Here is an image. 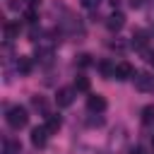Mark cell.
<instances>
[{
  "label": "cell",
  "instance_id": "1",
  "mask_svg": "<svg viewBox=\"0 0 154 154\" xmlns=\"http://www.w3.org/2000/svg\"><path fill=\"white\" fill-rule=\"evenodd\" d=\"M5 120H7V125H10L12 130H22V128H26V123H29V111H26L24 106H10L7 113H5Z\"/></svg>",
  "mask_w": 154,
  "mask_h": 154
},
{
  "label": "cell",
  "instance_id": "2",
  "mask_svg": "<svg viewBox=\"0 0 154 154\" xmlns=\"http://www.w3.org/2000/svg\"><path fill=\"white\" fill-rule=\"evenodd\" d=\"M132 82H135V89L137 91H154V77L149 72H135L132 75Z\"/></svg>",
  "mask_w": 154,
  "mask_h": 154
},
{
  "label": "cell",
  "instance_id": "3",
  "mask_svg": "<svg viewBox=\"0 0 154 154\" xmlns=\"http://www.w3.org/2000/svg\"><path fill=\"white\" fill-rule=\"evenodd\" d=\"M87 108H89L91 113H103V111L108 108V101H106L101 94H89V96H87Z\"/></svg>",
  "mask_w": 154,
  "mask_h": 154
},
{
  "label": "cell",
  "instance_id": "4",
  "mask_svg": "<svg viewBox=\"0 0 154 154\" xmlns=\"http://www.w3.org/2000/svg\"><path fill=\"white\" fill-rule=\"evenodd\" d=\"M75 91H77V89H70V87H63V89H58V94H55V101H58V106H60V108H67V106H72V101H75Z\"/></svg>",
  "mask_w": 154,
  "mask_h": 154
},
{
  "label": "cell",
  "instance_id": "5",
  "mask_svg": "<svg viewBox=\"0 0 154 154\" xmlns=\"http://www.w3.org/2000/svg\"><path fill=\"white\" fill-rule=\"evenodd\" d=\"M48 130H46V125H38V128H34L31 130V144L34 147H46V140H48Z\"/></svg>",
  "mask_w": 154,
  "mask_h": 154
},
{
  "label": "cell",
  "instance_id": "6",
  "mask_svg": "<svg viewBox=\"0 0 154 154\" xmlns=\"http://www.w3.org/2000/svg\"><path fill=\"white\" fill-rule=\"evenodd\" d=\"M106 26H108V31H120L125 26V14L123 12H113L111 17H106Z\"/></svg>",
  "mask_w": 154,
  "mask_h": 154
},
{
  "label": "cell",
  "instance_id": "7",
  "mask_svg": "<svg viewBox=\"0 0 154 154\" xmlns=\"http://www.w3.org/2000/svg\"><path fill=\"white\" fill-rule=\"evenodd\" d=\"M132 75H135V70H132V65H130L128 60H123V63L116 65V72H113L116 79H130Z\"/></svg>",
  "mask_w": 154,
  "mask_h": 154
},
{
  "label": "cell",
  "instance_id": "8",
  "mask_svg": "<svg viewBox=\"0 0 154 154\" xmlns=\"http://www.w3.org/2000/svg\"><path fill=\"white\" fill-rule=\"evenodd\" d=\"M43 125H46V130H48V132H58V130H60V125H63V118H60V116H55V113H48Z\"/></svg>",
  "mask_w": 154,
  "mask_h": 154
},
{
  "label": "cell",
  "instance_id": "9",
  "mask_svg": "<svg viewBox=\"0 0 154 154\" xmlns=\"http://www.w3.org/2000/svg\"><path fill=\"white\" fill-rule=\"evenodd\" d=\"M19 36V22H7L5 24V38L7 41H14Z\"/></svg>",
  "mask_w": 154,
  "mask_h": 154
},
{
  "label": "cell",
  "instance_id": "10",
  "mask_svg": "<svg viewBox=\"0 0 154 154\" xmlns=\"http://www.w3.org/2000/svg\"><path fill=\"white\" fill-rule=\"evenodd\" d=\"M22 152V144H19V140H12V137H7L5 140V149H2V154H19Z\"/></svg>",
  "mask_w": 154,
  "mask_h": 154
},
{
  "label": "cell",
  "instance_id": "11",
  "mask_svg": "<svg viewBox=\"0 0 154 154\" xmlns=\"http://www.w3.org/2000/svg\"><path fill=\"white\" fill-rule=\"evenodd\" d=\"M17 70H19L22 75H29V72H31V58H29V55H19V60H17Z\"/></svg>",
  "mask_w": 154,
  "mask_h": 154
},
{
  "label": "cell",
  "instance_id": "12",
  "mask_svg": "<svg viewBox=\"0 0 154 154\" xmlns=\"http://www.w3.org/2000/svg\"><path fill=\"white\" fill-rule=\"evenodd\" d=\"M99 70H101V75H103V77H108V79H111V77H113V72H116V63H111V60H101V63H99Z\"/></svg>",
  "mask_w": 154,
  "mask_h": 154
},
{
  "label": "cell",
  "instance_id": "13",
  "mask_svg": "<svg viewBox=\"0 0 154 154\" xmlns=\"http://www.w3.org/2000/svg\"><path fill=\"white\" fill-rule=\"evenodd\" d=\"M31 106H34L36 111H41L43 116H48V103H46L43 96H31Z\"/></svg>",
  "mask_w": 154,
  "mask_h": 154
},
{
  "label": "cell",
  "instance_id": "14",
  "mask_svg": "<svg viewBox=\"0 0 154 154\" xmlns=\"http://www.w3.org/2000/svg\"><path fill=\"white\" fill-rule=\"evenodd\" d=\"M75 89L77 91H89V77H84V75L75 77Z\"/></svg>",
  "mask_w": 154,
  "mask_h": 154
},
{
  "label": "cell",
  "instance_id": "15",
  "mask_svg": "<svg viewBox=\"0 0 154 154\" xmlns=\"http://www.w3.org/2000/svg\"><path fill=\"white\" fill-rule=\"evenodd\" d=\"M142 123L144 125H152L154 123V106H144L142 108Z\"/></svg>",
  "mask_w": 154,
  "mask_h": 154
},
{
  "label": "cell",
  "instance_id": "16",
  "mask_svg": "<svg viewBox=\"0 0 154 154\" xmlns=\"http://www.w3.org/2000/svg\"><path fill=\"white\" fill-rule=\"evenodd\" d=\"M75 63H77L79 67H89V65H91V55H89V53H79Z\"/></svg>",
  "mask_w": 154,
  "mask_h": 154
},
{
  "label": "cell",
  "instance_id": "17",
  "mask_svg": "<svg viewBox=\"0 0 154 154\" xmlns=\"http://www.w3.org/2000/svg\"><path fill=\"white\" fill-rule=\"evenodd\" d=\"M144 36H147L144 31H137V34H132V43H135V46H144V43H147V38H144Z\"/></svg>",
  "mask_w": 154,
  "mask_h": 154
},
{
  "label": "cell",
  "instance_id": "18",
  "mask_svg": "<svg viewBox=\"0 0 154 154\" xmlns=\"http://www.w3.org/2000/svg\"><path fill=\"white\" fill-rule=\"evenodd\" d=\"M79 5H82L84 10H96V7L101 5V0H79Z\"/></svg>",
  "mask_w": 154,
  "mask_h": 154
},
{
  "label": "cell",
  "instance_id": "19",
  "mask_svg": "<svg viewBox=\"0 0 154 154\" xmlns=\"http://www.w3.org/2000/svg\"><path fill=\"white\" fill-rule=\"evenodd\" d=\"M24 17H26V22H31V24H36V7H29Z\"/></svg>",
  "mask_w": 154,
  "mask_h": 154
},
{
  "label": "cell",
  "instance_id": "20",
  "mask_svg": "<svg viewBox=\"0 0 154 154\" xmlns=\"http://www.w3.org/2000/svg\"><path fill=\"white\" fill-rule=\"evenodd\" d=\"M128 5H130L132 10H137V7H142V5H144V0H128Z\"/></svg>",
  "mask_w": 154,
  "mask_h": 154
},
{
  "label": "cell",
  "instance_id": "21",
  "mask_svg": "<svg viewBox=\"0 0 154 154\" xmlns=\"http://www.w3.org/2000/svg\"><path fill=\"white\" fill-rule=\"evenodd\" d=\"M7 5H10V7H12V10H19V5H22V0H10V2H7Z\"/></svg>",
  "mask_w": 154,
  "mask_h": 154
},
{
  "label": "cell",
  "instance_id": "22",
  "mask_svg": "<svg viewBox=\"0 0 154 154\" xmlns=\"http://www.w3.org/2000/svg\"><path fill=\"white\" fill-rule=\"evenodd\" d=\"M26 2H29V7H38L41 5V0H26Z\"/></svg>",
  "mask_w": 154,
  "mask_h": 154
},
{
  "label": "cell",
  "instance_id": "23",
  "mask_svg": "<svg viewBox=\"0 0 154 154\" xmlns=\"http://www.w3.org/2000/svg\"><path fill=\"white\" fill-rule=\"evenodd\" d=\"M132 154H144V152H142V147H135V149H132Z\"/></svg>",
  "mask_w": 154,
  "mask_h": 154
}]
</instances>
